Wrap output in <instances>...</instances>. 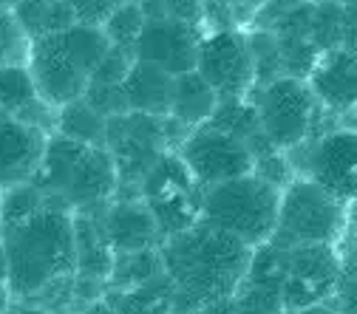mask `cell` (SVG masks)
I'll list each match as a JSON object with an SVG mask.
<instances>
[{
    "label": "cell",
    "mask_w": 357,
    "mask_h": 314,
    "mask_svg": "<svg viewBox=\"0 0 357 314\" xmlns=\"http://www.w3.org/2000/svg\"><path fill=\"white\" fill-rule=\"evenodd\" d=\"M255 249L238 235L225 233L207 221L167 235L165 266L185 295L199 303H215L238 292L250 278Z\"/></svg>",
    "instance_id": "6da1fadb"
},
{
    "label": "cell",
    "mask_w": 357,
    "mask_h": 314,
    "mask_svg": "<svg viewBox=\"0 0 357 314\" xmlns=\"http://www.w3.org/2000/svg\"><path fill=\"white\" fill-rule=\"evenodd\" d=\"M9 255L6 289L17 297L40 295L77 269V221L66 210H40L17 227L0 230Z\"/></svg>",
    "instance_id": "7a4b0ae2"
},
{
    "label": "cell",
    "mask_w": 357,
    "mask_h": 314,
    "mask_svg": "<svg viewBox=\"0 0 357 314\" xmlns=\"http://www.w3.org/2000/svg\"><path fill=\"white\" fill-rule=\"evenodd\" d=\"M111 46L114 42L105 29L88 23H74L66 31L34 40L29 68L40 88V97L57 111L74 100H82Z\"/></svg>",
    "instance_id": "3957f363"
},
{
    "label": "cell",
    "mask_w": 357,
    "mask_h": 314,
    "mask_svg": "<svg viewBox=\"0 0 357 314\" xmlns=\"http://www.w3.org/2000/svg\"><path fill=\"white\" fill-rule=\"evenodd\" d=\"M40 187L71 207H91L111 198L119 182L116 156L102 145H88L57 133L46 145L37 170Z\"/></svg>",
    "instance_id": "277c9868"
},
{
    "label": "cell",
    "mask_w": 357,
    "mask_h": 314,
    "mask_svg": "<svg viewBox=\"0 0 357 314\" xmlns=\"http://www.w3.org/2000/svg\"><path fill=\"white\" fill-rule=\"evenodd\" d=\"M281 187L258 173L213 185L202 193V221L238 235L252 249L270 244L278 230Z\"/></svg>",
    "instance_id": "5b68a950"
},
{
    "label": "cell",
    "mask_w": 357,
    "mask_h": 314,
    "mask_svg": "<svg viewBox=\"0 0 357 314\" xmlns=\"http://www.w3.org/2000/svg\"><path fill=\"white\" fill-rule=\"evenodd\" d=\"M349 227V204L324 190L309 175H295L281 193V215L273 244H332L343 238Z\"/></svg>",
    "instance_id": "8992f818"
},
{
    "label": "cell",
    "mask_w": 357,
    "mask_h": 314,
    "mask_svg": "<svg viewBox=\"0 0 357 314\" xmlns=\"http://www.w3.org/2000/svg\"><path fill=\"white\" fill-rule=\"evenodd\" d=\"M250 100L258 111L266 139L281 153H289L303 142L315 139L318 136L315 127L326 113L315 91L309 88V82L289 74L252 88Z\"/></svg>",
    "instance_id": "52a82bcc"
},
{
    "label": "cell",
    "mask_w": 357,
    "mask_h": 314,
    "mask_svg": "<svg viewBox=\"0 0 357 314\" xmlns=\"http://www.w3.org/2000/svg\"><path fill=\"white\" fill-rule=\"evenodd\" d=\"M273 258H275V272L266 292H275L281 297V306L287 314L326 303L337 286V278L343 272L340 255L332 244H295V246H278L273 244Z\"/></svg>",
    "instance_id": "ba28073f"
},
{
    "label": "cell",
    "mask_w": 357,
    "mask_h": 314,
    "mask_svg": "<svg viewBox=\"0 0 357 314\" xmlns=\"http://www.w3.org/2000/svg\"><path fill=\"white\" fill-rule=\"evenodd\" d=\"M301 159H289L298 175H309L343 204H357V127L335 125L321 136L289 150Z\"/></svg>",
    "instance_id": "9c48e42d"
},
{
    "label": "cell",
    "mask_w": 357,
    "mask_h": 314,
    "mask_svg": "<svg viewBox=\"0 0 357 314\" xmlns=\"http://www.w3.org/2000/svg\"><path fill=\"white\" fill-rule=\"evenodd\" d=\"M178 156L188 164V170L193 173V178L202 185V190L230 182V178L255 173V150L233 136V133L221 130L210 122L193 127L182 148H178Z\"/></svg>",
    "instance_id": "30bf717a"
},
{
    "label": "cell",
    "mask_w": 357,
    "mask_h": 314,
    "mask_svg": "<svg viewBox=\"0 0 357 314\" xmlns=\"http://www.w3.org/2000/svg\"><path fill=\"white\" fill-rule=\"evenodd\" d=\"M196 71L215 88L221 100H244L255 88V57L244 29L207 31L199 49Z\"/></svg>",
    "instance_id": "8fae6325"
},
{
    "label": "cell",
    "mask_w": 357,
    "mask_h": 314,
    "mask_svg": "<svg viewBox=\"0 0 357 314\" xmlns=\"http://www.w3.org/2000/svg\"><path fill=\"white\" fill-rule=\"evenodd\" d=\"M204 34L207 31L202 26H190L182 20H170V17L148 20L133 52H137V60L153 63L178 77V74L196 71Z\"/></svg>",
    "instance_id": "7c38bea8"
},
{
    "label": "cell",
    "mask_w": 357,
    "mask_h": 314,
    "mask_svg": "<svg viewBox=\"0 0 357 314\" xmlns=\"http://www.w3.org/2000/svg\"><path fill=\"white\" fill-rule=\"evenodd\" d=\"M306 82L326 111L346 119L357 108V52L346 46L324 52Z\"/></svg>",
    "instance_id": "4fadbf2b"
},
{
    "label": "cell",
    "mask_w": 357,
    "mask_h": 314,
    "mask_svg": "<svg viewBox=\"0 0 357 314\" xmlns=\"http://www.w3.org/2000/svg\"><path fill=\"white\" fill-rule=\"evenodd\" d=\"M49 139L43 130L23 119H0V185L29 182L40 170Z\"/></svg>",
    "instance_id": "5bb4252c"
},
{
    "label": "cell",
    "mask_w": 357,
    "mask_h": 314,
    "mask_svg": "<svg viewBox=\"0 0 357 314\" xmlns=\"http://www.w3.org/2000/svg\"><path fill=\"white\" fill-rule=\"evenodd\" d=\"M102 233L111 249L125 255H139L156 244L162 230L148 201H122L108 210Z\"/></svg>",
    "instance_id": "9a60e30c"
},
{
    "label": "cell",
    "mask_w": 357,
    "mask_h": 314,
    "mask_svg": "<svg viewBox=\"0 0 357 314\" xmlns=\"http://www.w3.org/2000/svg\"><path fill=\"white\" fill-rule=\"evenodd\" d=\"M125 97H128V108L139 111V113H151V116H170L173 108V91H176V74L137 60L130 65L125 82Z\"/></svg>",
    "instance_id": "2e32d148"
},
{
    "label": "cell",
    "mask_w": 357,
    "mask_h": 314,
    "mask_svg": "<svg viewBox=\"0 0 357 314\" xmlns=\"http://www.w3.org/2000/svg\"><path fill=\"white\" fill-rule=\"evenodd\" d=\"M218 102H221V97L215 94V88L199 71L178 74L176 77V91H173L170 119L193 130V127L210 122Z\"/></svg>",
    "instance_id": "e0dca14e"
},
{
    "label": "cell",
    "mask_w": 357,
    "mask_h": 314,
    "mask_svg": "<svg viewBox=\"0 0 357 314\" xmlns=\"http://www.w3.org/2000/svg\"><path fill=\"white\" fill-rule=\"evenodd\" d=\"M0 108H3L9 116L23 119V122H29L31 111L52 108L40 97V88L34 82L29 63H15V65L0 68Z\"/></svg>",
    "instance_id": "ac0fdd59"
},
{
    "label": "cell",
    "mask_w": 357,
    "mask_h": 314,
    "mask_svg": "<svg viewBox=\"0 0 357 314\" xmlns=\"http://www.w3.org/2000/svg\"><path fill=\"white\" fill-rule=\"evenodd\" d=\"M12 9L31 42L54 31H66L77 23V15L66 0H17Z\"/></svg>",
    "instance_id": "d6986e66"
},
{
    "label": "cell",
    "mask_w": 357,
    "mask_h": 314,
    "mask_svg": "<svg viewBox=\"0 0 357 314\" xmlns=\"http://www.w3.org/2000/svg\"><path fill=\"white\" fill-rule=\"evenodd\" d=\"M57 133L88 145H105L108 142V116H102L85 97L74 100L60 108L57 113Z\"/></svg>",
    "instance_id": "ffe728a7"
},
{
    "label": "cell",
    "mask_w": 357,
    "mask_h": 314,
    "mask_svg": "<svg viewBox=\"0 0 357 314\" xmlns=\"http://www.w3.org/2000/svg\"><path fill=\"white\" fill-rule=\"evenodd\" d=\"M40 210H46V190L31 182H17L9 185V190L0 198V230L17 227V223L29 221Z\"/></svg>",
    "instance_id": "44dd1931"
},
{
    "label": "cell",
    "mask_w": 357,
    "mask_h": 314,
    "mask_svg": "<svg viewBox=\"0 0 357 314\" xmlns=\"http://www.w3.org/2000/svg\"><path fill=\"white\" fill-rule=\"evenodd\" d=\"M148 17L142 12V3H133V0H125L122 6H116L111 12V17L102 23L105 34L111 37L114 46H122V49H137V40L145 29Z\"/></svg>",
    "instance_id": "7402d4cb"
},
{
    "label": "cell",
    "mask_w": 357,
    "mask_h": 314,
    "mask_svg": "<svg viewBox=\"0 0 357 314\" xmlns=\"http://www.w3.org/2000/svg\"><path fill=\"white\" fill-rule=\"evenodd\" d=\"M343 20L346 6L332 0H315V15H312V40L321 52L343 46Z\"/></svg>",
    "instance_id": "603a6c76"
},
{
    "label": "cell",
    "mask_w": 357,
    "mask_h": 314,
    "mask_svg": "<svg viewBox=\"0 0 357 314\" xmlns=\"http://www.w3.org/2000/svg\"><path fill=\"white\" fill-rule=\"evenodd\" d=\"M29 54H31V40L23 31L20 20L15 17V9L0 6V68L29 63Z\"/></svg>",
    "instance_id": "cb8c5ba5"
},
{
    "label": "cell",
    "mask_w": 357,
    "mask_h": 314,
    "mask_svg": "<svg viewBox=\"0 0 357 314\" xmlns=\"http://www.w3.org/2000/svg\"><path fill=\"white\" fill-rule=\"evenodd\" d=\"M337 314H357V263L346 266L340 278H337V286L332 292V297L326 300Z\"/></svg>",
    "instance_id": "d4e9b609"
},
{
    "label": "cell",
    "mask_w": 357,
    "mask_h": 314,
    "mask_svg": "<svg viewBox=\"0 0 357 314\" xmlns=\"http://www.w3.org/2000/svg\"><path fill=\"white\" fill-rule=\"evenodd\" d=\"M71 12L77 15V23L88 26H102L116 6H122L125 0H66Z\"/></svg>",
    "instance_id": "484cf974"
},
{
    "label": "cell",
    "mask_w": 357,
    "mask_h": 314,
    "mask_svg": "<svg viewBox=\"0 0 357 314\" xmlns=\"http://www.w3.org/2000/svg\"><path fill=\"white\" fill-rule=\"evenodd\" d=\"M215 3H221L227 12H230V17H233V23L238 26V29H244V26H250L252 20H255V15L270 3V0H215Z\"/></svg>",
    "instance_id": "4316f807"
},
{
    "label": "cell",
    "mask_w": 357,
    "mask_h": 314,
    "mask_svg": "<svg viewBox=\"0 0 357 314\" xmlns=\"http://www.w3.org/2000/svg\"><path fill=\"white\" fill-rule=\"evenodd\" d=\"M343 46L357 52V6H346V20H343Z\"/></svg>",
    "instance_id": "83f0119b"
},
{
    "label": "cell",
    "mask_w": 357,
    "mask_h": 314,
    "mask_svg": "<svg viewBox=\"0 0 357 314\" xmlns=\"http://www.w3.org/2000/svg\"><path fill=\"white\" fill-rule=\"evenodd\" d=\"M292 314H337L329 303H315V306H306V308H298Z\"/></svg>",
    "instance_id": "f1b7e54d"
},
{
    "label": "cell",
    "mask_w": 357,
    "mask_h": 314,
    "mask_svg": "<svg viewBox=\"0 0 357 314\" xmlns=\"http://www.w3.org/2000/svg\"><path fill=\"white\" fill-rule=\"evenodd\" d=\"M6 314H49V311H43V308H31V306H20V308H12Z\"/></svg>",
    "instance_id": "f546056e"
},
{
    "label": "cell",
    "mask_w": 357,
    "mask_h": 314,
    "mask_svg": "<svg viewBox=\"0 0 357 314\" xmlns=\"http://www.w3.org/2000/svg\"><path fill=\"white\" fill-rule=\"evenodd\" d=\"M343 122H346V125H354V127H357V108H354V111H351V113H349V116H346Z\"/></svg>",
    "instance_id": "4dcf8cb0"
},
{
    "label": "cell",
    "mask_w": 357,
    "mask_h": 314,
    "mask_svg": "<svg viewBox=\"0 0 357 314\" xmlns=\"http://www.w3.org/2000/svg\"><path fill=\"white\" fill-rule=\"evenodd\" d=\"M332 3H340V6H357V0H332Z\"/></svg>",
    "instance_id": "1f68e13d"
},
{
    "label": "cell",
    "mask_w": 357,
    "mask_h": 314,
    "mask_svg": "<svg viewBox=\"0 0 357 314\" xmlns=\"http://www.w3.org/2000/svg\"><path fill=\"white\" fill-rule=\"evenodd\" d=\"M15 3H17V0H0V6H9V9H12Z\"/></svg>",
    "instance_id": "d6a6232c"
},
{
    "label": "cell",
    "mask_w": 357,
    "mask_h": 314,
    "mask_svg": "<svg viewBox=\"0 0 357 314\" xmlns=\"http://www.w3.org/2000/svg\"><path fill=\"white\" fill-rule=\"evenodd\" d=\"M0 286H3V283H0ZM0 295H3V289H0ZM0 314H6V311H3V297H0Z\"/></svg>",
    "instance_id": "836d02e7"
},
{
    "label": "cell",
    "mask_w": 357,
    "mask_h": 314,
    "mask_svg": "<svg viewBox=\"0 0 357 314\" xmlns=\"http://www.w3.org/2000/svg\"><path fill=\"white\" fill-rule=\"evenodd\" d=\"M133 3H139V0H133Z\"/></svg>",
    "instance_id": "e575fe53"
}]
</instances>
